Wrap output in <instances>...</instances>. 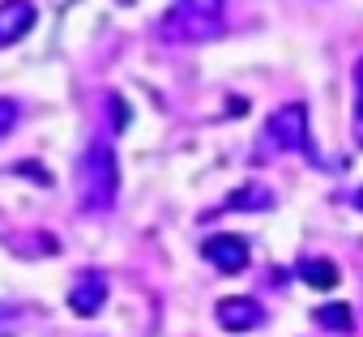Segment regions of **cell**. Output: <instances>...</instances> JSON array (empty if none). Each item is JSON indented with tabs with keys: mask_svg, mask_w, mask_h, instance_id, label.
I'll return each mask as SVG.
<instances>
[{
	"mask_svg": "<svg viewBox=\"0 0 363 337\" xmlns=\"http://www.w3.org/2000/svg\"><path fill=\"white\" fill-rule=\"evenodd\" d=\"M77 188H82V210H111L116 205V193H120V162H116V149L107 141L90 145L86 158H82V176H77Z\"/></svg>",
	"mask_w": 363,
	"mask_h": 337,
	"instance_id": "obj_1",
	"label": "cell"
},
{
	"mask_svg": "<svg viewBox=\"0 0 363 337\" xmlns=\"http://www.w3.org/2000/svg\"><path fill=\"white\" fill-rule=\"evenodd\" d=\"M265 154H308L312 149V128H308V107L303 103H282L265 120Z\"/></svg>",
	"mask_w": 363,
	"mask_h": 337,
	"instance_id": "obj_2",
	"label": "cell"
},
{
	"mask_svg": "<svg viewBox=\"0 0 363 337\" xmlns=\"http://www.w3.org/2000/svg\"><path fill=\"white\" fill-rule=\"evenodd\" d=\"M223 18V0H179L167 13V39H214Z\"/></svg>",
	"mask_w": 363,
	"mask_h": 337,
	"instance_id": "obj_3",
	"label": "cell"
},
{
	"mask_svg": "<svg viewBox=\"0 0 363 337\" xmlns=\"http://www.w3.org/2000/svg\"><path fill=\"white\" fill-rule=\"evenodd\" d=\"M201 256L218 269V273H244L248 269V261H252V248H248V239L244 235H210V239H201Z\"/></svg>",
	"mask_w": 363,
	"mask_h": 337,
	"instance_id": "obj_4",
	"label": "cell"
},
{
	"mask_svg": "<svg viewBox=\"0 0 363 337\" xmlns=\"http://www.w3.org/2000/svg\"><path fill=\"white\" fill-rule=\"evenodd\" d=\"M214 320H218V329H227V333H252V329L265 324V307H261L257 299H248V295H231V299H218Z\"/></svg>",
	"mask_w": 363,
	"mask_h": 337,
	"instance_id": "obj_5",
	"label": "cell"
},
{
	"mask_svg": "<svg viewBox=\"0 0 363 337\" xmlns=\"http://www.w3.org/2000/svg\"><path fill=\"white\" fill-rule=\"evenodd\" d=\"M107 278L99 273V269H90V273H82L73 286H69V307H73V316H99L103 307H107Z\"/></svg>",
	"mask_w": 363,
	"mask_h": 337,
	"instance_id": "obj_6",
	"label": "cell"
},
{
	"mask_svg": "<svg viewBox=\"0 0 363 337\" xmlns=\"http://www.w3.org/2000/svg\"><path fill=\"white\" fill-rule=\"evenodd\" d=\"M35 18L39 13L30 0H0V47H13L22 35H30Z\"/></svg>",
	"mask_w": 363,
	"mask_h": 337,
	"instance_id": "obj_7",
	"label": "cell"
},
{
	"mask_svg": "<svg viewBox=\"0 0 363 337\" xmlns=\"http://www.w3.org/2000/svg\"><path fill=\"white\" fill-rule=\"evenodd\" d=\"M299 282L312 286V290H333L342 282V273H337V265L329 256H303L299 261Z\"/></svg>",
	"mask_w": 363,
	"mask_h": 337,
	"instance_id": "obj_8",
	"label": "cell"
},
{
	"mask_svg": "<svg viewBox=\"0 0 363 337\" xmlns=\"http://www.w3.org/2000/svg\"><path fill=\"white\" fill-rule=\"evenodd\" d=\"M274 205V193L265 188V184H244V188H235L227 201H223V210H231V214H244V210H269Z\"/></svg>",
	"mask_w": 363,
	"mask_h": 337,
	"instance_id": "obj_9",
	"label": "cell"
},
{
	"mask_svg": "<svg viewBox=\"0 0 363 337\" xmlns=\"http://www.w3.org/2000/svg\"><path fill=\"white\" fill-rule=\"evenodd\" d=\"M312 320L320 329H329V333H354V312L346 303H325V307L312 312Z\"/></svg>",
	"mask_w": 363,
	"mask_h": 337,
	"instance_id": "obj_10",
	"label": "cell"
},
{
	"mask_svg": "<svg viewBox=\"0 0 363 337\" xmlns=\"http://www.w3.org/2000/svg\"><path fill=\"white\" fill-rule=\"evenodd\" d=\"M350 86H354V111H350V132H354V145L363 149V60H354V69H350Z\"/></svg>",
	"mask_w": 363,
	"mask_h": 337,
	"instance_id": "obj_11",
	"label": "cell"
},
{
	"mask_svg": "<svg viewBox=\"0 0 363 337\" xmlns=\"http://www.w3.org/2000/svg\"><path fill=\"white\" fill-rule=\"evenodd\" d=\"M22 320H26V312L18 303H0V337H13L22 329Z\"/></svg>",
	"mask_w": 363,
	"mask_h": 337,
	"instance_id": "obj_12",
	"label": "cell"
},
{
	"mask_svg": "<svg viewBox=\"0 0 363 337\" xmlns=\"http://www.w3.org/2000/svg\"><path fill=\"white\" fill-rule=\"evenodd\" d=\"M18 115H22V111H18L13 98H0V141H5V137L18 128Z\"/></svg>",
	"mask_w": 363,
	"mask_h": 337,
	"instance_id": "obj_13",
	"label": "cell"
},
{
	"mask_svg": "<svg viewBox=\"0 0 363 337\" xmlns=\"http://www.w3.org/2000/svg\"><path fill=\"white\" fill-rule=\"evenodd\" d=\"M107 103H111V115H116V128H124V124H128V107H124V103H120L116 94H111Z\"/></svg>",
	"mask_w": 363,
	"mask_h": 337,
	"instance_id": "obj_14",
	"label": "cell"
},
{
	"mask_svg": "<svg viewBox=\"0 0 363 337\" xmlns=\"http://www.w3.org/2000/svg\"><path fill=\"white\" fill-rule=\"evenodd\" d=\"M350 205H354V210H363V188H359V193L350 197Z\"/></svg>",
	"mask_w": 363,
	"mask_h": 337,
	"instance_id": "obj_15",
	"label": "cell"
}]
</instances>
